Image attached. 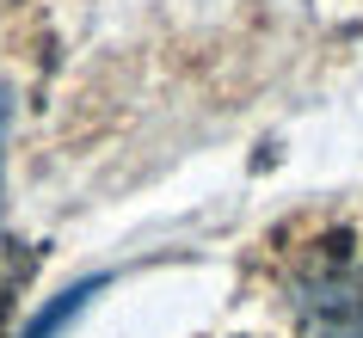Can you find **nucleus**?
Masks as SVG:
<instances>
[{
    "instance_id": "nucleus-1",
    "label": "nucleus",
    "mask_w": 363,
    "mask_h": 338,
    "mask_svg": "<svg viewBox=\"0 0 363 338\" xmlns=\"http://www.w3.org/2000/svg\"><path fill=\"white\" fill-rule=\"evenodd\" d=\"M86 295H99V277H86V283H74V289H62V301H50L31 326H25V338H50V332H62L68 320L86 308Z\"/></svg>"
},
{
    "instance_id": "nucleus-2",
    "label": "nucleus",
    "mask_w": 363,
    "mask_h": 338,
    "mask_svg": "<svg viewBox=\"0 0 363 338\" xmlns=\"http://www.w3.org/2000/svg\"><path fill=\"white\" fill-rule=\"evenodd\" d=\"M6 117H13V105H6V86H0V179H6Z\"/></svg>"
}]
</instances>
